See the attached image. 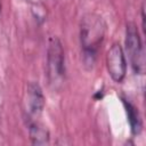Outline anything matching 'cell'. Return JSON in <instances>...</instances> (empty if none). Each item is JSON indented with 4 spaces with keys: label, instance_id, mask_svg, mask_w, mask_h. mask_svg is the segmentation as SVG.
Here are the masks:
<instances>
[{
    "label": "cell",
    "instance_id": "obj_9",
    "mask_svg": "<svg viewBox=\"0 0 146 146\" xmlns=\"http://www.w3.org/2000/svg\"><path fill=\"white\" fill-rule=\"evenodd\" d=\"M0 13H1V0H0Z\"/></svg>",
    "mask_w": 146,
    "mask_h": 146
},
{
    "label": "cell",
    "instance_id": "obj_8",
    "mask_svg": "<svg viewBox=\"0 0 146 146\" xmlns=\"http://www.w3.org/2000/svg\"><path fill=\"white\" fill-rule=\"evenodd\" d=\"M141 26H143V30L145 31V3L144 2L141 5Z\"/></svg>",
    "mask_w": 146,
    "mask_h": 146
},
{
    "label": "cell",
    "instance_id": "obj_4",
    "mask_svg": "<svg viewBox=\"0 0 146 146\" xmlns=\"http://www.w3.org/2000/svg\"><path fill=\"white\" fill-rule=\"evenodd\" d=\"M24 103L25 121L38 120L44 108V96L38 82L31 81L27 83Z\"/></svg>",
    "mask_w": 146,
    "mask_h": 146
},
{
    "label": "cell",
    "instance_id": "obj_3",
    "mask_svg": "<svg viewBox=\"0 0 146 146\" xmlns=\"http://www.w3.org/2000/svg\"><path fill=\"white\" fill-rule=\"evenodd\" d=\"M125 50L129 55L132 70L137 74L145 72V54L143 42L135 23H128L125 30Z\"/></svg>",
    "mask_w": 146,
    "mask_h": 146
},
{
    "label": "cell",
    "instance_id": "obj_1",
    "mask_svg": "<svg viewBox=\"0 0 146 146\" xmlns=\"http://www.w3.org/2000/svg\"><path fill=\"white\" fill-rule=\"evenodd\" d=\"M106 33V23L96 13H88L80 22V43L84 65L92 66Z\"/></svg>",
    "mask_w": 146,
    "mask_h": 146
},
{
    "label": "cell",
    "instance_id": "obj_6",
    "mask_svg": "<svg viewBox=\"0 0 146 146\" xmlns=\"http://www.w3.org/2000/svg\"><path fill=\"white\" fill-rule=\"evenodd\" d=\"M29 136L33 145H46L49 143V131L38 120L26 121Z\"/></svg>",
    "mask_w": 146,
    "mask_h": 146
},
{
    "label": "cell",
    "instance_id": "obj_7",
    "mask_svg": "<svg viewBox=\"0 0 146 146\" xmlns=\"http://www.w3.org/2000/svg\"><path fill=\"white\" fill-rule=\"evenodd\" d=\"M122 103H123V106H124V110H125V113H127V117H128L131 131H132L133 135H138L141 131V127H143L139 112L128 99L122 98Z\"/></svg>",
    "mask_w": 146,
    "mask_h": 146
},
{
    "label": "cell",
    "instance_id": "obj_2",
    "mask_svg": "<svg viewBox=\"0 0 146 146\" xmlns=\"http://www.w3.org/2000/svg\"><path fill=\"white\" fill-rule=\"evenodd\" d=\"M47 75L51 86L58 87L65 78L64 49L58 38L52 36L49 40L47 49Z\"/></svg>",
    "mask_w": 146,
    "mask_h": 146
},
{
    "label": "cell",
    "instance_id": "obj_5",
    "mask_svg": "<svg viewBox=\"0 0 146 146\" xmlns=\"http://www.w3.org/2000/svg\"><path fill=\"white\" fill-rule=\"evenodd\" d=\"M106 66L108 74L115 82H122L127 73V60L120 43H113L106 54Z\"/></svg>",
    "mask_w": 146,
    "mask_h": 146
}]
</instances>
